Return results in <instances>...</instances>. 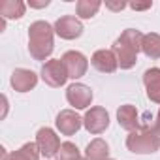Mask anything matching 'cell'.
I'll list each match as a JSON object with an SVG mask.
<instances>
[{"instance_id":"6da1fadb","label":"cell","mask_w":160,"mask_h":160,"mask_svg":"<svg viewBox=\"0 0 160 160\" xmlns=\"http://www.w3.org/2000/svg\"><path fill=\"white\" fill-rule=\"evenodd\" d=\"M143 43V34L136 28H126L113 43L111 51L117 57V62L121 70H130L138 62V53L141 51Z\"/></svg>"},{"instance_id":"7a4b0ae2","label":"cell","mask_w":160,"mask_h":160,"mask_svg":"<svg viewBox=\"0 0 160 160\" xmlns=\"http://www.w3.org/2000/svg\"><path fill=\"white\" fill-rule=\"evenodd\" d=\"M55 27L47 21H36L28 27V53L34 60H45L51 57L55 43H53Z\"/></svg>"},{"instance_id":"3957f363","label":"cell","mask_w":160,"mask_h":160,"mask_svg":"<svg viewBox=\"0 0 160 160\" xmlns=\"http://www.w3.org/2000/svg\"><path fill=\"white\" fill-rule=\"evenodd\" d=\"M126 147L134 154H151L160 149V138L152 130H134L126 138Z\"/></svg>"},{"instance_id":"277c9868","label":"cell","mask_w":160,"mask_h":160,"mask_svg":"<svg viewBox=\"0 0 160 160\" xmlns=\"http://www.w3.org/2000/svg\"><path fill=\"white\" fill-rule=\"evenodd\" d=\"M42 79H43V83L57 89V87H62L66 83V79H68V72L62 64L60 58H53V60H47L43 66H42V72H40Z\"/></svg>"},{"instance_id":"5b68a950","label":"cell","mask_w":160,"mask_h":160,"mask_svg":"<svg viewBox=\"0 0 160 160\" xmlns=\"http://www.w3.org/2000/svg\"><path fill=\"white\" fill-rule=\"evenodd\" d=\"M62 64L68 72V77L72 79H79V77H83L87 73V68H89V60L83 53H79V51H66L62 55Z\"/></svg>"},{"instance_id":"8992f818","label":"cell","mask_w":160,"mask_h":160,"mask_svg":"<svg viewBox=\"0 0 160 160\" xmlns=\"http://www.w3.org/2000/svg\"><path fill=\"white\" fill-rule=\"evenodd\" d=\"M36 145L40 149V154L45 156V158H51V156H57L58 154V149H60V139L58 136L51 130V128H40L38 134H36Z\"/></svg>"},{"instance_id":"52a82bcc","label":"cell","mask_w":160,"mask_h":160,"mask_svg":"<svg viewBox=\"0 0 160 160\" xmlns=\"http://www.w3.org/2000/svg\"><path fill=\"white\" fill-rule=\"evenodd\" d=\"M83 124H85V128L91 132V134H102V132H106V128L109 126V113L104 109V108H100V106H96V108H91L87 113H85V117H83Z\"/></svg>"},{"instance_id":"ba28073f","label":"cell","mask_w":160,"mask_h":160,"mask_svg":"<svg viewBox=\"0 0 160 160\" xmlns=\"http://www.w3.org/2000/svg\"><path fill=\"white\" fill-rule=\"evenodd\" d=\"M55 34L62 40H75L83 34V25L73 15H64L55 23Z\"/></svg>"},{"instance_id":"9c48e42d","label":"cell","mask_w":160,"mask_h":160,"mask_svg":"<svg viewBox=\"0 0 160 160\" xmlns=\"http://www.w3.org/2000/svg\"><path fill=\"white\" fill-rule=\"evenodd\" d=\"M66 100L75 109H85L92 102V91L87 85H83V83H73L66 91Z\"/></svg>"},{"instance_id":"30bf717a","label":"cell","mask_w":160,"mask_h":160,"mask_svg":"<svg viewBox=\"0 0 160 160\" xmlns=\"http://www.w3.org/2000/svg\"><path fill=\"white\" fill-rule=\"evenodd\" d=\"M57 128L62 136H73L83 124V119L79 117L75 111L72 109H62L58 115H57Z\"/></svg>"},{"instance_id":"8fae6325","label":"cell","mask_w":160,"mask_h":160,"mask_svg":"<svg viewBox=\"0 0 160 160\" xmlns=\"http://www.w3.org/2000/svg\"><path fill=\"white\" fill-rule=\"evenodd\" d=\"M36 83H38V75L32 70L15 68L13 73H12V87L17 92H28L36 87Z\"/></svg>"},{"instance_id":"7c38bea8","label":"cell","mask_w":160,"mask_h":160,"mask_svg":"<svg viewBox=\"0 0 160 160\" xmlns=\"http://www.w3.org/2000/svg\"><path fill=\"white\" fill-rule=\"evenodd\" d=\"M91 64L92 68H96L98 72L102 73H113L117 68H119V62H117V57L111 49H98L92 58H91Z\"/></svg>"},{"instance_id":"4fadbf2b","label":"cell","mask_w":160,"mask_h":160,"mask_svg":"<svg viewBox=\"0 0 160 160\" xmlns=\"http://www.w3.org/2000/svg\"><path fill=\"white\" fill-rule=\"evenodd\" d=\"M117 121H119V126L128 130V132H134V130L141 128L139 113L132 104H124V106H121L117 109Z\"/></svg>"},{"instance_id":"5bb4252c","label":"cell","mask_w":160,"mask_h":160,"mask_svg":"<svg viewBox=\"0 0 160 160\" xmlns=\"http://www.w3.org/2000/svg\"><path fill=\"white\" fill-rule=\"evenodd\" d=\"M143 85L151 102L160 104V68H149L143 73Z\"/></svg>"},{"instance_id":"9a60e30c","label":"cell","mask_w":160,"mask_h":160,"mask_svg":"<svg viewBox=\"0 0 160 160\" xmlns=\"http://www.w3.org/2000/svg\"><path fill=\"white\" fill-rule=\"evenodd\" d=\"M108 156H109V145L102 138L92 139L85 149V160H108Z\"/></svg>"},{"instance_id":"2e32d148","label":"cell","mask_w":160,"mask_h":160,"mask_svg":"<svg viewBox=\"0 0 160 160\" xmlns=\"http://www.w3.org/2000/svg\"><path fill=\"white\" fill-rule=\"evenodd\" d=\"M25 2L21 0H2L0 2V15L2 19H21L25 15Z\"/></svg>"},{"instance_id":"e0dca14e","label":"cell","mask_w":160,"mask_h":160,"mask_svg":"<svg viewBox=\"0 0 160 160\" xmlns=\"http://www.w3.org/2000/svg\"><path fill=\"white\" fill-rule=\"evenodd\" d=\"M141 51L145 53V57H149V58H152V60L160 58V34H156V32L143 34Z\"/></svg>"},{"instance_id":"ac0fdd59","label":"cell","mask_w":160,"mask_h":160,"mask_svg":"<svg viewBox=\"0 0 160 160\" xmlns=\"http://www.w3.org/2000/svg\"><path fill=\"white\" fill-rule=\"evenodd\" d=\"M38 158H40V149L36 143L30 141V143H25L21 149L10 152L6 160H38Z\"/></svg>"},{"instance_id":"d6986e66","label":"cell","mask_w":160,"mask_h":160,"mask_svg":"<svg viewBox=\"0 0 160 160\" xmlns=\"http://www.w3.org/2000/svg\"><path fill=\"white\" fill-rule=\"evenodd\" d=\"M100 2L98 0H79V2L75 4V10H77V15L81 19H91L98 13L100 10Z\"/></svg>"},{"instance_id":"ffe728a7","label":"cell","mask_w":160,"mask_h":160,"mask_svg":"<svg viewBox=\"0 0 160 160\" xmlns=\"http://www.w3.org/2000/svg\"><path fill=\"white\" fill-rule=\"evenodd\" d=\"M58 160H81L79 158V149L75 147V143L72 141H64L58 149V154H57Z\"/></svg>"},{"instance_id":"44dd1931","label":"cell","mask_w":160,"mask_h":160,"mask_svg":"<svg viewBox=\"0 0 160 160\" xmlns=\"http://www.w3.org/2000/svg\"><path fill=\"white\" fill-rule=\"evenodd\" d=\"M128 6L132 10H136V12H141V10H149L152 6V2H130Z\"/></svg>"},{"instance_id":"7402d4cb","label":"cell","mask_w":160,"mask_h":160,"mask_svg":"<svg viewBox=\"0 0 160 160\" xmlns=\"http://www.w3.org/2000/svg\"><path fill=\"white\" fill-rule=\"evenodd\" d=\"M152 132L160 138V109H158V113H156V121H154V124H152Z\"/></svg>"},{"instance_id":"603a6c76","label":"cell","mask_w":160,"mask_h":160,"mask_svg":"<svg viewBox=\"0 0 160 160\" xmlns=\"http://www.w3.org/2000/svg\"><path fill=\"white\" fill-rule=\"evenodd\" d=\"M106 8H109V10H113V12H121V10L126 8V4H124V2H119V4H106Z\"/></svg>"},{"instance_id":"cb8c5ba5","label":"cell","mask_w":160,"mask_h":160,"mask_svg":"<svg viewBox=\"0 0 160 160\" xmlns=\"http://www.w3.org/2000/svg\"><path fill=\"white\" fill-rule=\"evenodd\" d=\"M30 6L32 8H45V6H49V0H45V2H30Z\"/></svg>"},{"instance_id":"d4e9b609","label":"cell","mask_w":160,"mask_h":160,"mask_svg":"<svg viewBox=\"0 0 160 160\" xmlns=\"http://www.w3.org/2000/svg\"><path fill=\"white\" fill-rule=\"evenodd\" d=\"M81 160H83V158H81Z\"/></svg>"}]
</instances>
